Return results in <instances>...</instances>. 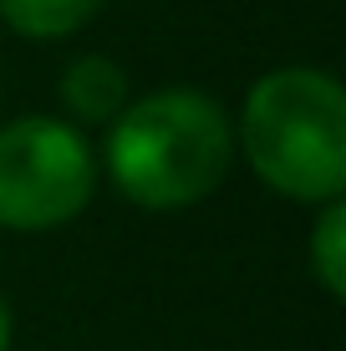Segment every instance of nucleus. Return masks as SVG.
I'll return each instance as SVG.
<instances>
[{
    "instance_id": "nucleus-1",
    "label": "nucleus",
    "mask_w": 346,
    "mask_h": 351,
    "mask_svg": "<svg viewBox=\"0 0 346 351\" xmlns=\"http://www.w3.org/2000/svg\"><path fill=\"white\" fill-rule=\"evenodd\" d=\"M234 163V128L204 92L169 87L127 102L112 117L107 168L143 209H188L224 184Z\"/></svg>"
},
{
    "instance_id": "nucleus-2",
    "label": "nucleus",
    "mask_w": 346,
    "mask_h": 351,
    "mask_svg": "<svg viewBox=\"0 0 346 351\" xmlns=\"http://www.w3.org/2000/svg\"><path fill=\"white\" fill-rule=\"evenodd\" d=\"M240 148L275 193L331 204L346 189V97L316 66L260 77L240 112Z\"/></svg>"
},
{
    "instance_id": "nucleus-3",
    "label": "nucleus",
    "mask_w": 346,
    "mask_h": 351,
    "mask_svg": "<svg viewBox=\"0 0 346 351\" xmlns=\"http://www.w3.org/2000/svg\"><path fill=\"white\" fill-rule=\"evenodd\" d=\"M97 184V158L87 138L62 117H16L0 128V224L56 229Z\"/></svg>"
},
{
    "instance_id": "nucleus-4",
    "label": "nucleus",
    "mask_w": 346,
    "mask_h": 351,
    "mask_svg": "<svg viewBox=\"0 0 346 351\" xmlns=\"http://www.w3.org/2000/svg\"><path fill=\"white\" fill-rule=\"evenodd\" d=\"M62 102L77 123H112L127 107V71L112 56H77L62 71Z\"/></svg>"
},
{
    "instance_id": "nucleus-5",
    "label": "nucleus",
    "mask_w": 346,
    "mask_h": 351,
    "mask_svg": "<svg viewBox=\"0 0 346 351\" xmlns=\"http://www.w3.org/2000/svg\"><path fill=\"white\" fill-rule=\"evenodd\" d=\"M102 0H0V16L10 31L31 36V41H56V36L82 31L97 16Z\"/></svg>"
},
{
    "instance_id": "nucleus-6",
    "label": "nucleus",
    "mask_w": 346,
    "mask_h": 351,
    "mask_svg": "<svg viewBox=\"0 0 346 351\" xmlns=\"http://www.w3.org/2000/svg\"><path fill=\"white\" fill-rule=\"evenodd\" d=\"M311 265H316V280L326 285V295H346V209L341 199H331L316 219L311 234Z\"/></svg>"
},
{
    "instance_id": "nucleus-7",
    "label": "nucleus",
    "mask_w": 346,
    "mask_h": 351,
    "mask_svg": "<svg viewBox=\"0 0 346 351\" xmlns=\"http://www.w3.org/2000/svg\"><path fill=\"white\" fill-rule=\"evenodd\" d=\"M5 341H10V316H5V300H0V351H5Z\"/></svg>"
}]
</instances>
